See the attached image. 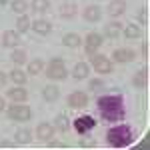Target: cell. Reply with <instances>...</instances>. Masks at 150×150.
Masks as SVG:
<instances>
[{
  "instance_id": "obj_1",
  "label": "cell",
  "mask_w": 150,
  "mask_h": 150,
  "mask_svg": "<svg viewBox=\"0 0 150 150\" xmlns=\"http://www.w3.org/2000/svg\"><path fill=\"white\" fill-rule=\"evenodd\" d=\"M98 110L102 114L104 120H110V122H116L124 116V108H122V98L118 94H108V96H102L98 100Z\"/></svg>"
},
{
  "instance_id": "obj_2",
  "label": "cell",
  "mask_w": 150,
  "mask_h": 150,
  "mask_svg": "<svg viewBox=\"0 0 150 150\" xmlns=\"http://www.w3.org/2000/svg\"><path fill=\"white\" fill-rule=\"evenodd\" d=\"M106 138H108V142H110L112 146L120 148V146H126V144L132 142V130H130V126H126V124H116V126H112L108 130Z\"/></svg>"
},
{
  "instance_id": "obj_3",
  "label": "cell",
  "mask_w": 150,
  "mask_h": 150,
  "mask_svg": "<svg viewBox=\"0 0 150 150\" xmlns=\"http://www.w3.org/2000/svg\"><path fill=\"white\" fill-rule=\"evenodd\" d=\"M6 116L14 120V122H28L30 120V116H32V110H30V106H26L22 102H14L12 106H8L6 110Z\"/></svg>"
},
{
  "instance_id": "obj_4",
  "label": "cell",
  "mask_w": 150,
  "mask_h": 150,
  "mask_svg": "<svg viewBox=\"0 0 150 150\" xmlns=\"http://www.w3.org/2000/svg\"><path fill=\"white\" fill-rule=\"evenodd\" d=\"M46 76L50 80H64V78L68 76V70H66L64 60L52 58V60L48 62V66H46Z\"/></svg>"
},
{
  "instance_id": "obj_5",
  "label": "cell",
  "mask_w": 150,
  "mask_h": 150,
  "mask_svg": "<svg viewBox=\"0 0 150 150\" xmlns=\"http://www.w3.org/2000/svg\"><path fill=\"white\" fill-rule=\"evenodd\" d=\"M90 58H92V66L94 70L98 72V74H110L112 72V60L110 58H106L104 54H90Z\"/></svg>"
},
{
  "instance_id": "obj_6",
  "label": "cell",
  "mask_w": 150,
  "mask_h": 150,
  "mask_svg": "<svg viewBox=\"0 0 150 150\" xmlns=\"http://www.w3.org/2000/svg\"><path fill=\"white\" fill-rule=\"evenodd\" d=\"M102 42H104V38L98 32H90V34H86V38H84V50H86V54L90 56V54H94L98 48L102 46Z\"/></svg>"
},
{
  "instance_id": "obj_7",
  "label": "cell",
  "mask_w": 150,
  "mask_h": 150,
  "mask_svg": "<svg viewBox=\"0 0 150 150\" xmlns=\"http://www.w3.org/2000/svg\"><path fill=\"white\" fill-rule=\"evenodd\" d=\"M68 106H70V108H76V110L86 108V106H88V94H86V92H80V90L72 92L68 96Z\"/></svg>"
},
{
  "instance_id": "obj_8",
  "label": "cell",
  "mask_w": 150,
  "mask_h": 150,
  "mask_svg": "<svg viewBox=\"0 0 150 150\" xmlns=\"http://www.w3.org/2000/svg\"><path fill=\"white\" fill-rule=\"evenodd\" d=\"M134 58H136V52L134 50H130V48H116L114 52H112V58L110 60L120 62V64H126V62H132Z\"/></svg>"
},
{
  "instance_id": "obj_9",
  "label": "cell",
  "mask_w": 150,
  "mask_h": 150,
  "mask_svg": "<svg viewBox=\"0 0 150 150\" xmlns=\"http://www.w3.org/2000/svg\"><path fill=\"white\" fill-rule=\"evenodd\" d=\"M6 96L10 98L12 102H26V98H28V90L24 88L22 84H16L14 88L6 90Z\"/></svg>"
},
{
  "instance_id": "obj_10",
  "label": "cell",
  "mask_w": 150,
  "mask_h": 150,
  "mask_svg": "<svg viewBox=\"0 0 150 150\" xmlns=\"http://www.w3.org/2000/svg\"><path fill=\"white\" fill-rule=\"evenodd\" d=\"M82 16H84V20H86V22H98V20L102 18V8H100L98 4L86 6V8L82 10Z\"/></svg>"
},
{
  "instance_id": "obj_11",
  "label": "cell",
  "mask_w": 150,
  "mask_h": 150,
  "mask_svg": "<svg viewBox=\"0 0 150 150\" xmlns=\"http://www.w3.org/2000/svg\"><path fill=\"white\" fill-rule=\"evenodd\" d=\"M54 130H56V128L52 126V124H48V122H40V124H38V126H36V136H38V138L40 140H52L54 138Z\"/></svg>"
},
{
  "instance_id": "obj_12",
  "label": "cell",
  "mask_w": 150,
  "mask_h": 150,
  "mask_svg": "<svg viewBox=\"0 0 150 150\" xmlns=\"http://www.w3.org/2000/svg\"><path fill=\"white\" fill-rule=\"evenodd\" d=\"M106 12H108L112 18H118V16H122V14L126 12V2H124V0H110Z\"/></svg>"
},
{
  "instance_id": "obj_13",
  "label": "cell",
  "mask_w": 150,
  "mask_h": 150,
  "mask_svg": "<svg viewBox=\"0 0 150 150\" xmlns=\"http://www.w3.org/2000/svg\"><path fill=\"white\" fill-rule=\"evenodd\" d=\"M30 30H34L36 34H40V36H46V34H50V30H52V24L48 22V20L38 18L34 22H30Z\"/></svg>"
},
{
  "instance_id": "obj_14",
  "label": "cell",
  "mask_w": 150,
  "mask_h": 150,
  "mask_svg": "<svg viewBox=\"0 0 150 150\" xmlns=\"http://www.w3.org/2000/svg\"><path fill=\"white\" fill-rule=\"evenodd\" d=\"M2 44L6 48H14L20 44V34L16 32V30H4V34H2Z\"/></svg>"
},
{
  "instance_id": "obj_15",
  "label": "cell",
  "mask_w": 150,
  "mask_h": 150,
  "mask_svg": "<svg viewBox=\"0 0 150 150\" xmlns=\"http://www.w3.org/2000/svg\"><path fill=\"white\" fill-rule=\"evenodd\" d=\"M120 34H122V24L118 22V20H112V22H108L104 26V36H106V38L114 40V38H118Z\"/></svg>"
},
{
  "instance_id": "obj_16",
  "label": "cell",
  "mask_w": 150,
  "mask_h": 150,
  "mask_svg": "<svg viewBox=\"0 0 150 150\" xmlns=\"http://www.w3.org/2000/svg\"><path fill=\"white\" fill-rule=\"evenodd\" d=\"M72 76H74L76 80H84V78H88V76H90V66H88L86 62H76L74 68H72Z\"/></svg>"
},
{
  "instance_id": "obj_17",
  "label": "cell",
  "mask_w": 150,
  "mask_h": 150,
  "mask_svg": "<svg viewBox=\"0 0 150 150\" xmlns=\"http://www.w3.org/2000/svg\"><path fill=\"white\" fill-rule=\"evenodd\" d=\"M42 98L46 100V102H56L58 98H60V90H58V86L54 84H48L42 88Z\"/></svg>"
},
{
  "instance_id": "obj_18",
  "label": "cell",
  "mask_w": 150,
  "mask_h": 150,
  "mask_svg": "<svg viewBox=\"0 0 150 150\" xmlns=\"http://www.w3.org/2000/svg\"><path fill=\"white\" fill-rule=\"evenodd\" d=\"M132 84H134L136 88H146V84H148V68H146V66H144V68H140L138 72L134 74Z\"/></svg>"
},
{
  "instance_id": "obj_19",
  "label": "cell",
  "mask_w": 150,
  "mask_h": 150,
  "mask_svg": "<svg viewBox=\"0 0 150 150\" xmlns=\"http://www.w3.org/2000/svg\"><path fill=\"white\" fill-rule=\"evenodd\" d=\"M94 124H96V122H94L90 116H80L78 120H74V128H76V130H78L80 134H84L86 130H90Z\"/></svg>"
},
{
  "instance_id": "obj_20",
  "label": "cell",
  "mask_w": 150,
  "mask_h": 150,
  "mask_svg": "<svg viewBox=\"0 0 150 150\" xmlns=\"http://www.w3.org/2000/svg\"><path fill=\"white\" fill-rule=\"evenodd\" d=\"M58 16H60V18H66V20L74 18V16H76V4H74V2L62 4V6L58 8Z\"/></svg>"
},
{
  "instance_id": "obj_21",
  "label": "cell",
  "mask_w": 150,
  "mask_h": 150,
  "mask_svg": "<svg viewBox=\"0 0 150 150\" xmlns=\"http://www.w3.org/2000/svg\"><path fill=\"white\" fill-rule=\"evenodd\" d=\"M42 70H44V62H42V58H32V60L26 64V72L32 74V76L42 74Z\"/></svg>"
},
{
  "instance_id": "obj_22",
  "label": "cell",
  "mask_w": 150,
  "mask_h": 150,
  "mask_svg": "<svg viewBox=\"0 0 150 150\" xmlns=\"http://www.w3.org/2000/svg\"><path fill=\"white\" fill-rule=\"evenodd\" d=\"M62 42H64L68 48H80L82 46V38L76 34V32H68V34H64Z\"/></svg>"
},
{
  "instance_id": "obj_23",
  "label": "cell",
  "mask_w": 150,
  "mask_h": 150,
  "mask_svg": "<svg viewBox=\"0 0 150 150\" xmlns=\"http://www.w3.org/2000/svg\"><path fill=\"white\" fill-rule=\"evenodd\" d=\"M30 18L26 16V14H18V20H16V32L18 34H24V32H28L30 30Z\"/></svg>"
},
{
  "instance_id": "obj_24",
  "label": "cell",
  "mask_w": 150,
  "mask_h": 150,
  "mask_svg": "<svg viewBox=\"0 0 150 150\" xmlns=\"http://www.w3.org/2000/svg\"><path fill=\"white\" fill-rule=\"evenodd\" d=\"M14 140H16V144H28L32 140V132L28 128H20L14 132Z\"/></svg>"
},
{
  "instance_id": "obj_25",
  "label": "cell",
  "mask_w": 150,
  "mask_h": 150,
  "mask_svg": "<svg viewBox=\"0 0 150 150\" xmlns=\"http://www.w3.org/2000/svg\"><path fill=\"white\" fill-rule=\"evenodd\" d=\"M10 58H12V62H14L16 66H20V64H24V62H26V50H24V48L14 46V50H12Z\"/></svg>"
},
{
  "instance_id": "obj_26",
  "label": "cell",
  "mask_w": 150,
  "mask_h": 150,
  "mask_svg": "<svg viewBox=\"0 0 150 150\" xmlns=\"http://www.w3.org/2000/svg\"><path fill=\"white\" fill-rule=\"evenodd\" d=\"M10 10L14 14H26L28 10V2L26 0H12L10 2Z\"/></svg>"
},
{
  "instance_id": "obj_27",
  "label": "cell",
  "mask_w": 150,
  "mask_h": 150,
  "mask_svg": "<svg viewBox=\"0 0 150 150\" xmlns=\"http://www.w3.org/2000/svg\"><path fill=\"white\" fill-rule=\"evenodd\" d=\"M124 36L134 40V38H140V26L138 24H126L124 26Z\"/></svg>"
},
{
  "instance_id": "obj_28",
  "label": "cell",
  "mask_w": 150,
  "mask_h": 150,
  "mask_svg": "<svg viewBox=\"0 0 150 150\" xmlns=\"http://www.w3.org/2000/svg\"><path fill=\"white\" fill-rule=\"evenodd\" d=\"M10 80L14 82V84H24V82H26V72L20 70V68H14L10 72Z\"/></svg>"
},
{
  "instance_id": "obj_29",
  "label": "cell",
  "mask_w": 150,
  "mask_h": 150,
  "mask_svg": "<svg viewBox=\"0 0 150 150\" xmlns=\"http://www.w3.org/2000/svg\"><path fill=\"white\" fill-rule=\"evenodd\" d=\"M32 10L34 12H46L50 8V0H32Z\"/></svg>"
},
{
  "instance_id": "obj_30",
  "label": "cell",
  "mask_w": 150,
  "mask_h": 150,
  "mask_svg": "<svg viewBox=\"0 0 150 150\" xmlns=\"http://www.w3.org/2000/svg\"><path fill=\"white\" fill-rule=\"evenodd\" d=\"M54 128H58L60 132H66V130L70 128V124H68V118H66L64 114H58V116H56V126H54Z\"/></svg>"
},
{
  "instance_id": "obj_31",
  "label": "cell",
  "mask_w": 150,
  "mask_h": 150,
  "mask_svg": "<svg viewBox=\"0 0 150 150\" xmlns=\"http://www.w3.org/2000/svg\"><path fill=\"white\" fill-rule=\"evenodd\" d=\"M104 88V82L100 78H92V80L88 82V90H92V92H98V90H102Z\"/></svg>"
},
{
  "instance_id": "obj_32",
  "label": "cell",
  "mask_w": 150,
  "mask_h": 150,
  "mask_svg": "<svg viewBox=\"0 0 150 150\" xmlns=\"http://www.w3.org/2000/svg\"><path fill=\"white\" fill-rule=\"evenodd\" d=\"M136 18H138L140 24H148V8H140L138 14H136Z\"/></svg>"
},
{
  "instance_id": "obj_33",
  "label": "cell",
  "mask_w": 150,
  "mask_h": 150,
  "mask_svg": "<svg viewBox=\"0 0 150 150\" xmlns=\"http://www.w3.org/2000/svg\"><path fill=\"white\" fill-rule=\"evenodd\" d=\"M6 82H8V74H4V72L0 70V88L6 86Z\"/></svg>"
},
{
  "instance_id": "obj_34",
  "label": "cell",
  "mask_w": 150,
  "mask_h": 150,
  "mask_svg": "<svg viewBox=\"0 0 150 150\" xmlns=\"http://www.w3.org/2000/svg\"><path fill=\"white\" fill-rule=\"evenodd\" d=\"M48 142H50V140H48ZM48 146H50V148H66V144H62V142H50Z\"/></svg>"
},
{
  "instance_id": "obj_35",
  "label": "cell",
  "mask_w": 150,
  "mask_h": 150,
  "mask_svg": "<svg viewBox=\"0 0 150 150\" xmlns=\"http://www.w3.org/2000/svg\"><path fill=\"white\" fill-rule=\"evenodd\" d=\"M80 146H84V148H88V146H94V140H80Z\"/></svg>"
},
{
  "instance_id": "obj_36",
  "label": "cell",
  "mask_w": 150,
  "mask_h": 150,
  "mask_svg": "<svg viewBox=\"0 0 150 150\" xmlns=\"http://www.w3.org/2000/svg\"><path fill=\"white\" fill-rule=\"evenodd\" d=\"M142 56H144V58H148V44H146V42L142 44Z\"/></svg>"
},
{
  "instance_id": "obj_37",
  "label": "cell",
  "mask_w": 150,
  "mask_h": 150,
  "mask_svg": "<svg viewBox=\"0 0 150 150\" xmlns=\"http://www.w3.org/2000/svg\"><path fill=\"white\" fill-rule=\"evenodd\" d=\"M0 146H2V148H12L14 142H0Z\"/></svg>"
},
{
  "instance_id": "obj_38",
  "label": "cell",
  "mask_w": 150,
  "mask_h": 150,
  "mask_svg": "<svg viewBox=\"0 0 150 150\" xmlns=\"http://www.w3.org/2000/svg\"><path fill=\"white\" fill-rule=\"evenodd\" d=\"M6 110V102H4V98L0 96V112H4Z\"/></svg>"
},
{
  "instance_id": "obj_39",
  "label": "cell",
  "mask_w": 150,
  "mask_h": 150,
  "mask_svg": "<svg viewBox=\"0 0 150 150\" xmlns=\"http://www.w3.org/2000/svg\"><path fill=\"white\" fill-rule=\"evenodd\" d=\"M0 4H6V0H0Z\"/></svg>"
}]
</instances>
